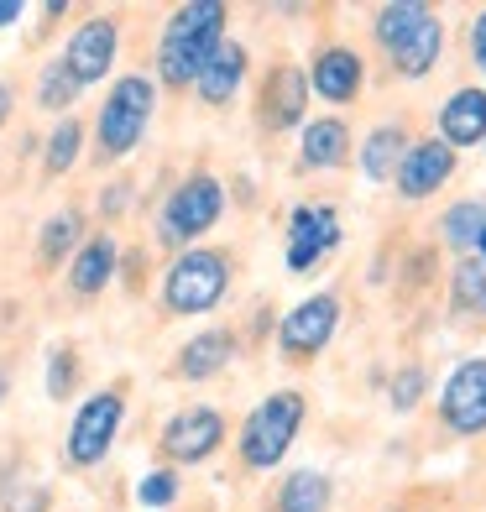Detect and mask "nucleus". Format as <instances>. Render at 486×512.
I'll return each mask as SVG.
<instances>
[{
	"instance_id": "f257e3e1",
	"label": "nucleus",
	"mask_w": 486,
	"mask_h": 512,
	"mask_svg": "<svg viewBox=\"0 0 486 512\" xmlns=\"http://www.w3.org/2000/svg\"><path fill=\"white\" fill-rule=\"evenodd\" d=\"M372 48L392 79L424 84L445 58V21L429 0H387L372 11Z\"/></svg>"
},
{
	"instance_id": "f03ea898",
	"label": "nucleus",
	"mask_w": 486,
	"mask_h": 512,
	"mask_svg": "<svg viewBox=\"0 0 486 512\" xmlns=\"http://www.w3.org/2000/svg\"><path fill=\"white\" fill-rule=\"evenodd\" d=\"M225 27H230V11L220 0H189V6H178L157 37V79L168 89H194L199 74L210 68V58L220 53Z\"/></svg>"
},
{
	"instance_id": "7ed1b4c3",
	"label": "nucleus",
	"mask_w": 486,
	"mask_h": 512,
	"mask_svg": "<svg viewBox=\"0 0 486 512\" xmlns=\"http://www.w3.org/2000/svg\"><path fill=\"white\" fill-rule=\"evenodd\" d=\"M304 418H309V398L298 387H277L267 398L246 413L241 424V439H236V455L246 471H277V465L288 460V450L298 445V434H304Z\"/></svg>"
},
{
	"instance_id": "20e7f679",
	"label": "nucleus",
	"mask_w": 486,
	"mask_h": 512,
	"mask_svg": "<svg viewBox=\"0 0 486 512\" xmlns=\"http://www.w3.org/2000/svg\"><path fill=\"white\" fill-rule=\"evenodd\" d=\"M230 251H215V246H189L178 251L168 272H162V304H168L173 314L194 319V314H210L225 304L230 293Z\"/></svg>"
},
{
	"instance_id": "39448f33",
	"label": "nucleus",
	"mask_w": 486,
	"mask_h": 512,
	"mask_svg": "<svg viewBox=\"0 0 486 512\" xmlns=\"http://www.w3.org/2000/svg\"><path fill=\"white\" fill-rule=\"evenodd\" d=\"M157 115V84L147 74H121L110 84V95L100 105V121H95V142L105 157H126L136 142L147 136Z\"/></svg>"
},
{
	"instance_id": "423d86ee",
	"label": "nucleus",
	"mask_w": 486,
	"mask_h": 512,
	"mask_svg": "<svg viewBox=\"0 0 486 512\" xmlns=\"http://www.w3.org/2000/svg\"><path fill=\"white\" fill-rule=\"evenodd\" d=\"M220 215H225V183L215 173H189L168 199H162L157 236H162V246L189 251V241L210 236V230L220 225Z\"/></svg>"
},
{
	"instance_id": "0eeeda50",
	"label": "nucleus",
	"mask_w": 486,
	"mask_h": 512,
	"mask_svg": "<svg viewBox=\"0 0 486 512\" xmlns=\"http://www.w3.org/2000/svg\"><path fill=\"white\" fill-rule=\"evenodd\" d=\"M340 324H345L340 293L319 288L309 298H298V304L277 319V351H283V361H293V366H309V361H319L335 345Z\"/></svg>"
},
{
	"instance_id": "6e6552de",
	"label": "nucleus",
	"mask_w": 486,
	"mask_h": 512,
	"mask_svg": "<svg viewBox=\"0 0 486 512\" xmlns=\"http://www.w3.org/2000/svg\"><path fill=\"white\" fill-rule=\"evenodd\" d=\"M121 418H126V387H105V392H95V398H84L74 424H68L63 460L74 465V471L100 465L115 445V434H121Z\"/></svg>"
},
{
	"instance_id": "1a4fd4ad",
	"label": "nucleus",
	"mask_w": 486,
	"mask_h": 512,
	"mask_svg": "<svg viewBox=\"0 0 486 512\" xmlns=\"http://www.w3.org/2000/svg\"><path fill=\"white\" fill-rule=\"evenodd\" d=\"M434 418L439 429L455 434V439H481L486 434V356H471L460 361L445 387L434 398Z\"/></svg>"
},
{
	"instance_id": "9d476101",
	"label": "nucleus",
	"mask_w": 486,
	"mask_h": 512,
	"mask_svg": "<svg viewBox=\"0 0 486 512\" xmlns=\"http://www.w3.org/2000/svg\"><path fill=\"white\" fill-rule=\"evenodd\" d=\"M309 68L298 63H272L267 79L257 89V121L267 136H283V131H304L309 126Z\"/></svg>"
},
{
	"instance_id": "9b49d317",
	"label": "nucleus",
	"mask_w": 486,
	"mask_h": 512,
	"mask_svg": "<svg viewBox=\"0 0 486 512\" xmlns=\"http://www.w3.org/2000/svg\"><path fill=\"white\" fill-rule=\"evenodd\" d=\"M345 241L335 204H298L288 215V272H319Z\"/></svg>"
},
{
	"instance_id": "f8f14e48",
	"label": "nucleus",
	"mask_w": 486,
	"mask_h": 512,
	"mask_svg": "<svg viewBox=\"0 0 486 512\" xmlns=\"http://www.w3.org/2000/svg\"><path fill=\"white\" fill-rule=\"evenodd\" d=\"M157 450L168 455L173 465H204L215 450H225V413L210 403L178 408L157 434Z\"/></svg>"
},
{
	"instance_id": "ddd939ff",
	"label": "nucleus",
	"mask_w": 486,
	"mask_h": 512,
	"mask_svg": "<svg viewBox=\"0 0 486 512\" xmlns=\"http://www.w3.org/2000/svg\"><path fill=\"white\" fill-rule=\"evenodd\" d=\"M455 173H460V152L445 147L439 136H419V142L408 147L398 178H392V189H398L403 204H424V199H434L439 189H445Z\"/></svg>"
},
{
	"instance_id": "4468645a",
	"label": "nucleus",
	"mask_w": 486,
	"mask_h": 512,
	"mask_svg": "<svg viewBox=\"0 0 486 512\" xmlns=\"http://www.w3.org/2000/svg\"><path fill=\"white\" fill-rule=\"evenodd\" d=\"M115 53H121V27H115V16H89L68 32L63 68L79 79V89H89L115 68Z\"/></svg>"
},
{
	"instance_id": "2eb2a0df",
	"label": "nucleus",
	"mask_w": 486,
	"mask_h": 512,
	"mask_svg": "<svg viewBox=\"0 0 486 512\" xmlns=\"http://www.w3.org/2000/svg\"><path fill=\"white\" fill-rule=\"evenodd\" d=\"M309 89L324 105H356L366 95V58L351 42H324L309 58Z\"/></svg>"
},
{
	"instance_id": "dca6fc26",
	"label": "nucleus",
	"mask_w": 486,
	"mask_h": 512,
	"mask_svg": "<svg viewBox=\"0 0 486 512\" xmlns=\"http://www.w3.org/2000/svg\"><path fill=\"white\" fill-rule=\"evenodd\" d=\"M434 136L455 152L486 147V84H460L434 110Z\"/></svg>"
},
{
	"instance_id": "f3484780",
	"label": "nucleus",
	"mask_w": 486,
	"mask_h": 512,
	"mask_svg": "<svg viewBox=\"0 0 486 512\" xmlns=\"http://www.w3.org/2000/svg\"><path fill=\"white\" fill-rule=\"evenodd\" d=\"M356 162V136L340 115H309V126L298 131V168L304 173H340Z\"/></svg>"
},
{
	"instance_id": "a211bd4d",
	"label": "nucleus",
	"mask_w": 486,
	"mask_h": 512,
	"mask_svg": "<svg viewBox=\"0 0 486 512\" xmlns=\"http://www.w3.org/2000/svg\"><path fill=\"white\" fill-rule=\"evenodd\" d=\"M413 142H419V136L408 131V121H382V126H372V131L361 136V152H356L361 178H366V183H392Z\"/></svg>"
},
{
	"instance_id": "6ab92c4d",
	"label": "nucleus",
	"mask_w": 486,
	"mask_h": 512,
	"mask_svg": "<svg viewBox=\"0 0 486 512\" xmlns=\"http://www.w3.org/2000/svg\"><path fill=\"white\" fill-rule=\"evenodd\" d=\"M246 74H251V53H246V42H236V37H225L220 42V53L210 58V68L199 74V84H194V95L204 100V105H230L246 89Z\"/></svg>"
},
{
	"instance_id": "aec40b11",
	"label": "nucleus",
	"mask_w": 486,
	"mask_h": 512,
	"mask_svg": "<svg viewBox=\"0 0 486 512\" xmlns=\"http://www.w3.org/2000/svg\"><path fill=\"white\" fill-rule=\"evenodd\" d=\"M236 356V330H199L194 340H183V351L173 356V377L183 382H210Z\"/></svg>"
},
{
	"instance_id": "412c9836",
	"label": "nucleus",
	"mask_w": 486,
	"mask_h": 512,
	"mask_svg": "<svg viewBox=\"0 0 486 512\" xmlns=\"http://www.w3.org/2000/svg\"><path fill=\"white\" fill-rule=\"evenodd\" d=\"M272 512H335V476L319 471V465L288 471L283 481H277Z\"/></svg>"
},
{
	"instance_id": "4be33fe9",
	"label": "nucleus",
	"mask_w": 486,
	"mask_h": 512,
	"mask_svg": "<svg viewBox=\"0 0 486 512\" xmlns=\"http://www.w3.org/2000/svg\"><path fill=\"white\" fill-rule=\"evenodd\" d=\"M115 267H121V246L110 236H89L74 256V267H68V283H74L79 298H95L115 283Z\"/></svg>"
},
{
	"instance_id": "5701e85b",
	"label": "nucleus",
	"mask_w": 486,
	"mask_h": 512,
	"mask_svg": "<svg viewBox=\"0 0 486 512\" xmlns=\"http://www.w3.org/2000/svg\"><path fill=\"white\" fill-rule=\"evenodd\" d=\"M481 236H486V194L481 199H455L445 215H439V246L445 251L471 256Z\"/></svg>"
},
{
	"instance_id": "b1692460",
	"label": "nucleus",
	"mask_w": 486,
	"mask_h": 512,
	"mask_svg": "<svg viewBox=\"0 0 486 512\" xmlns=\"http://www.w3.org/2000/svg\"><path fill=\"white\" fill-rule=\"evenodd\" d=\"M450 309L455 314H476L486 319V256H455V267H450Z\"/></svg>"
},
{
	"instance_id": "393cba45",
	"label": "nucleus",
	"mask_w": 486,
	"mask_h": 512,
	"mask_svg": "<svg viewBox=\"0 0 486 512\" xmlns=\"http://www.w3.org/2000/svg\"><path fill=\"white\" fill-rule=\"evenodd\" d=\"M79 246H84V215H79V209H58V215L37 230V256L48 267H58L68 251L79 256Z\"/></svg>"
},
{
	"instance_id": "a878e982",
	"label": "nucleus",
	"mask_w": 486,
	"mask_h": 512,
	"mask_svg": "<svg viewBox=\"0 0 486 512\" xmlns=\"http://www.w3.org/2000/svg\"><path fill=\"white\" fill-rule=\"evenodd\" d=\"M424 392H429V366L403 361V366L387 377V408H392V413H419Z\"/></svg>"
},
{
	"instance_id": "bb28decb",
	"label": "nucleus",
	"mask_w": 486,
	"mask_h": 512,
	"mask_svg": "<svg viewBox=\"0 0 486 512\" xmlns=\"http://www.w3.org/2000/svg\"><path fill=\"white\" fill-rule=\"evenodd\" d=\"M79 147H84V126L74 121V115H63V121L53 126V136H48V147H42V152H48V157H42V168H48L53 178L68 173L79 162Z\"/></svg>"
},
{
	"instance_id": "cd10ccee",
	"label": "nucleus",
	"mask_w": 486,
	"mask_h": 512,
	"mask_svg": "<svg viewBox=\"0 0 486 512\" xmlns=\"http://www.w3.org/2000/svg\"><path fill=\"white\" fill-rule=\"evenodd\" d=\"M74 100H79V79L68 74L63 63L42 68V74H37V105H42V110H68Z\"/></svg>"
},
{
	"instance_id": "c85d7f7f",
	"label": "nucleus",
	"mask_w": 486,
	"mask_h": 512,
	"mask_svg": "<svg viewBox=\"0 0 486 512\" xmlns=\"http://www.w3.org/2000/svg\"><path fill=\"white\" fill-rule=\"evenodd\" d=\"M178 492H183V481H178L173 465H162V471H147L142 481H136V502H142V507H173Z\"/></svg>"
},
{
	"instance_id": "c756f323",
	"label": "nucleus",
	"mask_w": 486,
	"mask_h": 512,
	"mask_svg": "<svg viewBox=\"0 0 486 512\" xmlns=\"http://www.w3.org/2000/svg\"><path fill=\"white\" fill-rule=\"evenodd\" d=\"M79 382V356H74V345H58V351L48 356V398H68Z\"/></svg>"
},
{
	"instance_id": "7c9ffc66",
	"label": "nucleus",
	"mask_w": 486,
	"mask_h": 512,
	"mask_svg": "<svg viewBox=\"0 0 486 512\" xmlns=\"http://www.w3.org/2000/svg\"><path fill=\"white\" fill-rule=\"evenodd\" d=\"M48 507H53L48 486H16V492H6V502H0V512H48Z\"/></svg>"
},
{
	"instance_id": "2f4dec72",
	"label": "nucleus",
	"mask_w": 486,
	"mask_h": 512,
	"mask_svg": "<svg viewBox=\"0 0 486 512\" xmlns=\"http://www.w3.org/2000/svg\"><path fill=\"white\" fill-rule=\"evenodd\" d=\"M466 53H471V68L486 79V6L471 16V32H466Z\"/></svg>"
},
{
	"instance_id": "473e14b6",
	"label": "nucleus",
	"mask_w": 486,
	"mask_h": 512,
	"mask_svg": "<svg viewBox=\"0 0 486 512\" xmlns=\"http://www.w3.org/2000/svg\"><path fill=\"white\" fill-rule=\"evenodd\" d=\"M126 199H131V189H126V183H115V189H105V215H121V209H126Z\"/></svg>"
},
{
	"instance_id": "72a5a7b5",
	"label": "nucleus",
	"mask_w": 486,
	"mask_h": 512,
	"mask_svg": "<svg viewBox=\"0 0 486 512\" xmlns=\"http://www.w3.org/2000/svg\"><path fill=\"white\" fill-rule=\"evenodd\" d=\"M21 16H27V6H16V0H0V27H16Z\"/></svg>"
},
{
	"instance_id": "f704fd0d",
	"label": "nucleus",
	"mask_w": 486,
	"mask_h": 512,
	"mask_svg": "<svg viewBox=\"0 0 486 512\" xmlns=\"http://www.w3.org/2000/svg\"><path fill=\"white\" fill-rule=\"evenodd\" d=\"M11 121V84H0V126Z\"/></svg>"
},
{
	"instance_id": "c9c22d12",
	"label": "nucleus",
	"mask_w": 486,
	"mask_h": 512,
	"mask_svg": "<svg viewBox=\"0 0 486 512\" xmlns=\"http://www.w3.org/2000/svg\"><path fill=\"white\" fill-rule=\"evenodd\" d=\"M6 392H11V377H6V366H0V403H6Z\"/></svg>"
},
{
	"instance_id": "e433bc0d",
	"label": "nucleus",
	"mask_w": 486,
	"mask_h": 512,
	"mask_svg": "<svg viewBox=\"0 0 486 512\" xmlns=\"http://www.w3.org/2000/svg\"><path fill=\"white\" fill-rule=\"evenodd\" d=\"M476 256H486V236H481V241H476Z\"/></svg>"
}]
</instances>
